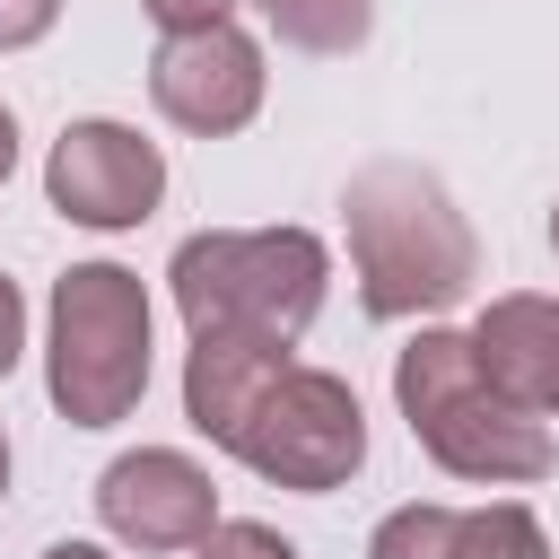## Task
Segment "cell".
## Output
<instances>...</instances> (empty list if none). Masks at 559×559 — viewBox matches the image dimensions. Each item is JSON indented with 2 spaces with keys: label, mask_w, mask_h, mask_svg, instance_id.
<instances>
[{
  "label": "cell",
  "mask_w": 559,
  "mask_h": 559,
  "mask_svg": "<svg viewBox=\"0 0 559 559\" xmlns=\"http://www.w3.org/2000/svg\"><path fill=\"white\" fill-rule=\"evenodd\" d=\"M157 114L218 140V131H245L253 105H262V52L236 35V26H192V35H166L157 44Z\"/></svg>",
  "instance_id": "52a82bcc"
},
{
  "label": "cell",
  "mask_w": 559,
  "mask_h": 559,
  "mask_svg": "<svg viewBox=\"0 0 559 559\" xmlns=\"http://www.w3.org/2000/svg\"><path fill=\"white\" fill-rule=\"evenodd\" d=\"M349 253L367 280V314L454 306L472 288V227L454 218L445 183L419 166H367L349 183Z\"/></svg>",
  "instance_id": "7a4b0ae2"
},
{
  "label": "cell",
  "mask_w": 559,
  "mask_h": 559,
  "mask_svg": "<svg viewBox=\"0 0 559 559\" xmlns=\"http://www.w3.org/2000/svg\"><path fill=\"white\" fill-rule=\"evenodd\" d=\"M61 17V0H0V52H17V44H35L44 26Z\"/></svg>",
  "instance_id": "4fadbf2b"
},
{
  "label": "cell",
  "mask_w": 559,
  "mask_h": 559,
  "mask_svg": "<svg viewBox=\"0 0 559 559\" xmlns=\"http://www.w3.org/2000/svg\"><path fill=\"white\" fill-rule=\"evenodd\" d=\"M262 17H271L288 44H306V52H349V44H367V0H262Z\"/></svg>",
  "instance_id": "8fae6325"
},
{
  "label": "cell",
  "mask_w": 559,
  "mask_h": 559,
  "mask_svg": "<svg viewBox=\"0 0 559 559\" xmlns=\"http://www.w3.org/2000/svg\"><path fill=\"white\" fill-rule=\"evenodd\" d=\"M96 515L105 533H122L131 550H183V542H210V472L183 463V454H122L105 480H96Z\"/></svg>",
  "instance_id": "ba28073f"
},
{
  "label": "cell",
  "mask_w": 559,
  "mask_h": 559,
  "mask_svg": "<svg viewBox=\"0 0 559 559\" xmlns=\"http://www.w3.org/2000/svg\"><path fill=\"white\" fill-rule=\"evenodd\" d=\"M367 559H542V524L524 507H480V515H445V507H393L367 542Z\"/></svg>",
  "instance_id": "9c48e42d"
},
{
  "label": "cell",
  "mask_w": 559,
  "mask_h": 559,
  "mask_svg": "<svg viewBox=\"0 0 559 559\" xmlns=\"http://www.w3.org/2000/svg\"><path fill=\"white\" fill-rule=\"evenodd\" d=\"M148 384V297L122 262H79L52 288V402L79 428H114Z\"/></svg>",
  "instance_id": "277c9868"
},
{
  "label": "cell",
  "mask_w": 559,
  "mask_h": 559,
  "mask_svg": "<svg viewBox=\"0 0 559 559\" xmlns=\"http://www.w3.org/2000/svg\"><path fill=\"white\" fill-rule=\"evenodd\" d=\"M550 245H559V210H550Z\"/></svg>",
  "instance_id": "d6986e66"
},
{
  "label": "cell",
  "mask_w": 559,
  "mask_h": 559,
  "mask_svg": "<svg viewBox=\"0 0 559 559\" xmlns=\"http://www.w3.org/2000/svg\"><path fill=\"white\" fill-rule=\"evenodd\" d=\"M227 454H245L262 480L280 489H341L367 454V419H358V393L341 376H314V367H280L245 419L218 437Z\"/></svg>",
  "instance_id": "5b68a950"
},
{
  "label": "cell",
  "mask_w": 559,
  "mask_h": 559,
  "mask_svg": "<svg viewBox=\"0 0 559 559\" xmlns=\"http://www.w3.org/2000/svg\"><path fill=\"white\" fill-rule=\"evenodd\" d=\"M201 559H297V550H288L271 524H210Z\"/></svg>",
  "instance_id": "7c38bea8"
},
{
  "label": "cell",
  "mask_w": 559,
  "mask_h": 559,
  "mask_svg": "<svg viewBox=\"0 0 559 559\" xmlns=\"http://www.w3.org/2000/svg\"><path fill=\"white\" fill-rule=\"evenodd\" d=\"M44 559H105V550H96V542H52Z\"/></svg>",
  "instance_id": "e0dca14e"
},
{
  "label": "cell",
  "mask_w": 559,
  "mask_h": 559,
  "mask_svg": "<svg viewBox=\"0 0 559 559\" xmlns=\"http://www.w3.org/2000/svg\"><path fill=\"white\" fill-rule=\"evenodd\" d=\"M0 489H9V445H0Z\"/></svg>",
  "instance_id": "ac0fdd59"
},
{
  "label": "cell",
  "mask_w": 559,
  "mask_h": 559,
  "mask_svg": "<svg viewBox=\"0 0 559 559\" xmlns=\"http://www.w3.org/2000/svg\"><path fill=\"white\" fill-rule=\"evenodd\" d=\"M175 306L201 332H236V341H297L323 306V245L306 227H271V236H192L175 253Z\"/></svg>",
  "instance_id": "3957f363"
},
{
  "label": "cell",
  "mask_w": 559,
  "mask_h": 559,
  "mask_svg": "<svg viewBox=\"0 0 559 559\" xmlns=\"http://www.w3.org/2000/svg\"><path fill=\"white\" fill-rule=\"evenodd\" d=\"M140 9H148L166 35H192V26H227V9H236V0H140Z\"/></svg>",
  "instance_id": "5bb4252c"
},
{
  "label": "cell",
  "mask_w": 559,
  "mask_h": 559,
  "mask_svg": "<svg viewBox=\"0 0 559 559\" xmlns=\"http://www.w3.org/2000/svg\"><path fill=\"white\" fill-rule=\"evenodd\" d=\"M44 183H52L61 218H79V227H131V218L157 210L166 157L140 131H122V122H70L61 148H52V166H44Z\"/></svg>",
  "instance_id": "8992f818"
},
{
  "label": "cell",
  "mask_w": 559,
  "mask_h": 559,
  "mask_svg": "<svg viewBox=\"0 0 559 559\" xmlns=\"http://www.w3.org/2000/svg\"><path fill=\"white\" fill-rule=\"evenodd\" d=\"M17 166V122H9V105H0V175Z\"/></svg>",
  "instance_id": "2e32d148"
},
{
  "label": "cell",
  "mask_w": 559,
  "mask_h": 559,
  "mask_svg": "<svg viewBox=\"0 0 559 559\" xmlns=\"http://www.w3.org/2000/svg\"><path fill=\"white\" fill-rule=\"evenodd\" d=\"M17 341H26V306H17V288L0 280V376L17 367Z\"/></svg>",
  "instance_id": "9a60e30c"
},
{
  "label": "cell",
  "mask_w": 559,
  "mask_h": 559,
  "mask_svg": "<svg viewBox=\"0 0 559 559\" xmlns=\"http://www.w3.org/2000/svg\"><path fill=\"white\" fill-rule=\"evenodd\" d=\"M393 393H402L411 437H419L445 472H463V480H542V472H550L542 419L489 384V367L472 358L463 332H419V341L393 358Z\"/></svg>",
  "instance_id": "6da1fadb"
},
{
  "label": "cell",
  "mask_w": 559,
  "mask_h": 559,
  "mask_svg": "<svg viewBox=\"0 0 559 559\" xmlns=\"http://www.w3.org/2000/svg\"><path fill=\"white\" fill-rule=\"evenodd\" d=\"M472 358L489 384L524 411H559V306L550 297H498L472 332Z\"/></svg>",
  "instance_id": "30bf717a"
}]
</instances>
